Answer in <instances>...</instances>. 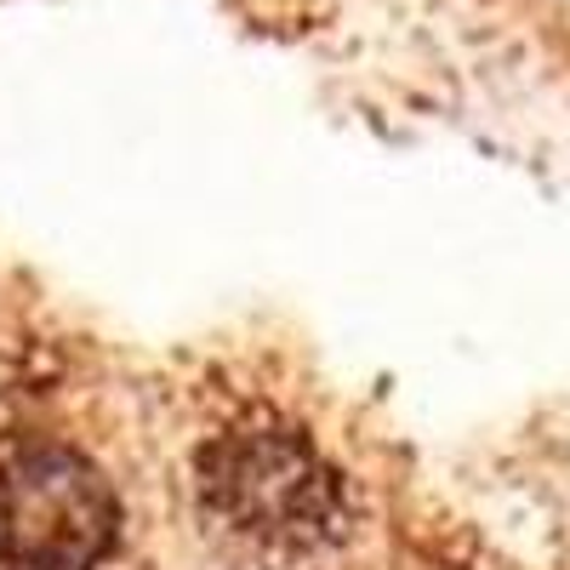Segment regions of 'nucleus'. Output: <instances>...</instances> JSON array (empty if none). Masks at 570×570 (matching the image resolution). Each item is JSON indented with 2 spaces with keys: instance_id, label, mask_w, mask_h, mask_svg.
<instances>
[{
  "instance_id": "obj_2",
  "label": "nucleus",
  "mask_w": 570,
  "mask_h": 570,
  "mask_svg": "<svg viewBox=\"0 0 570 570\" xmlns=\"http://www.w3.org/2000/svg\"><path fill=\"white\" fill-rule=\"evenodd\" d=\"M120 525L104 468L52 434L0 440V564L91 570Z\"/></svg>"
},
{
  "instance_id": "obj_1",
  "label": "nucleus",
  "mask_w": 570,
  "mask_h": 570,
  "mask_svg": "<svg viewBox=\"0 0 570 570\" xmlns=\"http://www.w3.org/2000/svg\"><path fill=\"white\" fill-rule=\"evenodd\" d=\"M195 485L217 525L268 553H320L348 531L343 473L285 422H234L195 456Z\"/></svg>"
}]
</instances>
